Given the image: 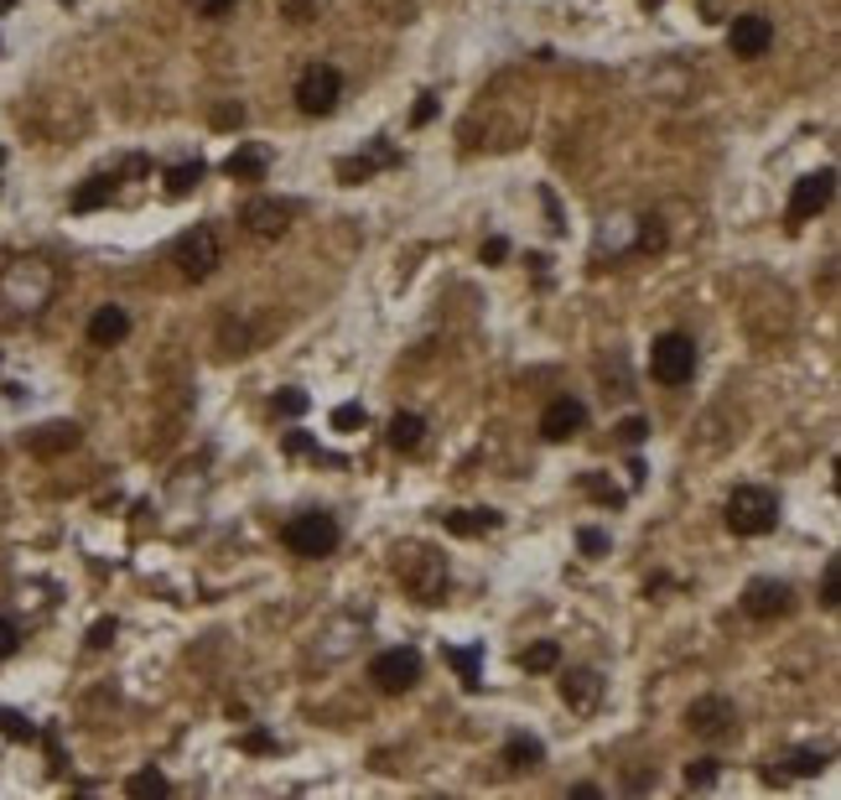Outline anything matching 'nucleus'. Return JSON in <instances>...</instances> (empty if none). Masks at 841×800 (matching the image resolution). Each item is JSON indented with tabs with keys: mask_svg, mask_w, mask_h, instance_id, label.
<instances>
[{
	"mask_svg": "<svg viewBox=\"0 0 841 800\" xmlns=\"http://www.w3.org/2000/svg\"><path fill=\"white\" fill-rule=\"evenodd\" d=\"M774 525H779V499H774V489H764V484H743V489H732L727 495V530L732 536H769Z\"/></svg>",
	"mask_w": 841,
	"mask_h": 800,
	"instance_id": "obj_1",
	"label": "nucleus"
},
{
	"mask_svg": "<svg viewBox=\"0 0 841 800\" xmlns=\"http://www.w3.org/2000/svg\"><path fill=\"white\" fill-rule=\"evenodd\" d=\"M338 520L327 515V510H306V515H291L286 520V530H280V541L291 557H302V562H317V557H332L338 551Z\"/></svg>",
	"mask_w": 841,
	"mask_h": 800,
	"instance_id": "obj_2",
	"label": "nucleus"
},
{
	"mask_svg": "<svg viewBox=\"0 0 841 800\" xmlns=\"http://www.w3.org/2000/svg\"><path fill=\"white\" fill-rule=\"evenodd\" d=\"M396 577L411 592H416L421 603H442V592H447V562L437 557V551H421V546H405V551H396Z\"/></svg>",
	"mask_w": 841,
	"mask_h": 800,
	"instance_id": "obj_3",
	"label": "nucleus"
},
{
	"mask_svg": "<svg viewBox=\"0 0 841 800\" xmlns=\"http://www.w3.org/2000/svg\"><path fill=\"white\" fill-rule=\"evenodd\" d=\"M650 375L660 385H691V375H696V343L686 333H660L650 343Z\"/></svg>",
	"mask_w": 841,
	"mask_h": 800,
	"instance_id": "obj_4",
	"label": "nucleus"
},
{
	"mask_svg": "<svg viewBox=\"0 0 841 800\" xmlns=\"http://www.w3.org/2000/svg\"><path fill=\"white\" fill-rule=\"evenodd\" d=\"M338 99H343V73L332 68V63L302 68V78H297V110H302V115H312V120L332 115Z\"/></svg>",
	"mask_w": 841,
	"mask_h": 800,
	"instance_id": "obj_5",
	"label": "nucleus"
},
{
	"mask_svg": "<svg viewBox=\"0 0 841 800\" xmlns=\"http://www.w3.org/2000/svg\"><path fill=\"white\" fill-rule=\"evenodd\" d=\"M172 260H177V271H183L187 282H209L213 271H218V260H224V245H218V235H213L209 224H198V229H187L172 245Z\"/></svg>",
	"mask_w": 841,
	"mask_h": 800,
	"instance_id": "obj_6",
	"label": "nucleus"
},
{
	"mask_svg": "<svg viewBox=\"0 0 841 800\" xmlns=\"http://www.w3.org/2000/svg\"><path fill=\"white\" fill-rule=\"evenodd\" d=\"M369 682L385 691V697H400V691H411L421 682V655L411 645H400V650H385V655L369 660Z\"/></svg>",
	"mask_w": 841,
	"mask_h": 800,
	"instance_id": "obj_7",
	"label": "nucleus"
},
{
	"mask_svg": "<svg viewBox=\"0 0 841 800\" xmlns=\"http://www.w3.org/2000/svg\"><path fill=\"white\" fill-rule=\"evenodd\" d=\"M831 192H837V172L831 166H820V172H805L800 183H794L790 192V229H800V224H811L826 203H831Z\"/></svg>",
	"mask_w": 841,
	"mask_h": 800,
	"instance_id": "obj_8",
	"label": "nucleus"
},
{
	"mask_svg": "<svg viewBox=\"0 0 841 800\" xmlns=\"http://www.w3.org/2000/svg\"><path fill=\"white\" fill-rule=\"evenodd\" d=\"M794 609V588L790 583H779V577H753L743 588V613L748 618H758V624H769V618H784Z\"/></svg>",
	"mask_w": 841,
	"mask_h": 800,
	"instance_id": "obj_9",
	"label": "nucleus"
},
{
	"mask_svg": "<svg viewBox=\"0 0 841 800\" xmlns=\"http://www.w3.org/2000/svg\"><path fill=\"white\" fill-rule=\"evenodd\" d=\"M686 728L706 738V743H717L727 733L738 728V707L727 702V697H696V702L686 707Z\"/></svg>",
	"mask_w": 841,
	"mask_h": 800,
	"instance_id": "obj_10",
	"label": "nucleus"
},
{
	"mask_svg": "<svg viewBox=\"0 0 841 800\" xmlns=\"http://www.w3.org/2000/svg\"><path fill=\"white\" fill-rule=\"evenodd\" d=\"M727 48H732V58H764V52L774 48V22L769 16H758V11H748V16H732V26H727Z\"/></svg>",
	"mask_w": 841,
	"mask_h": 800,
	"instance_id": "obj_11",
	"label": "nucleus"
},
{
	"mask_svg": "<svg viewBox=\"0 0 841 800\" xmlns=\"http://www.w3.org/2000/svg\"><path fill=\"white\" fill-rule=\"evenodd\" d=\"M582 426H587V405L577 396H556L540 411V437L545 442H572Z\"/></svg>",
	"mask_w": 841,
	"mask_h": 800,
	"instance_id": "obj_12",
	"label": "nucleus"
},
{
	"mask_svg": "<svg viewBox=\"0 0 841 800\" xmlns=\"http://www.w3.org/2000/svg\"><path fill=\"white\" fill-rule=\"evenodd\" d=\"M291 213L297 209H291L286 198H250V203H244V224H250V235L276 239V235H286Z\"/></svg>",
	"mask_w": 841,
	"mask_h": 800,
	"instance_id": "obj_13",
	"label": "nucleus"
},
{
	"mask_svg": "<svg viewBox=\"0 0 841 800\" xmlns=\"http://www.w3.org/2000/svg\"><path fill=\"white\" fill-rule=\"evenodd\" d=\"M603 697V676L598 671H566L561 676V702L572 707V712H592Z\"/></svg>",
	"mask_w": 841,
	"mask_h": 800,
	"instance_id": "obj_14",
	"label": "nucleus"
},
{
	"mask_svg": "<svg viewBox=\"0 0 841 800\" xmlns=\"http://www.w3.org/2000/svg\"><path fill=\"white\" fill-rule=\"evenodd\" d=\"M125 333H130L125 307H99V312L89 317V343L93 349H115V343H125Z\"/></svg>",
	"mask_w": 841,
	"mask_h": 800,
	"instance_id": "obj_15",
	"label": "nucleus"
},
{
	"mask_svg": "<svg viewBox=\"0 0 841 800\" xmlns=\"http://www.w3.org/2000/svg\"><path fill=\"white\" fill-rule=\"evenodd\" d=\"M265 166H271V151H265V146H239L229 162H224V172H229L234 183H260Z\"/></svg>",
	"mask_w": 841,
	"mask_h": 800,
	"instance_id": "obj_16",
	"label": "nucleus"
},
{
	"mask_svg": "<svg viewBox=\"0 0 841 800\" xmlns=\"http://www.w3.org/2000/svg\"><path fill=\"white\" fill-rule=\"evenodd\" d=\"M442 525L452 536H484V530H499L504 515L499 510H452V515H442Z\"/></svg>",
	"mask_w": 841,
	"mask_h": 800,
	"instance_id": "obj_17",
	"label": "nucleus"
},
{
	"mask_svg": "<svg viewBox=\"0 0 841 800\" xmlns=\"http://www.w3.org/2000/svg\"><path fill=\"white\" fill-rule=\"evenodd\" d=\"M68 448H78V426L73 422H52L32 437V452H37V458H52V452H68Z\"/></svg>",
	"mask_w": 841,
	"mask_h": 800,
	"instance_id": "obj_18",
	"label": "nucleus"
},
{
	"mask_svg": "<svg viewBox=\"0 0 841 800\" xmlns=\"http://www.w3.org/2000/svg\"><path fill=\"white\" fill-rule=\"evenodd\" d=\"M447 665L457 671V682L467 686V691H478L484 686V645H473V650H442Z\"/></svg>",
	"mask_w": 841,
	"mask_h": 800,
	"instance_id": "obj_19",
	"label": "nucleus"
},
{
	"mask_svg": "<svg viewBox=\"0 0 841 800\" xmlns=\"http://www.w3.org/2000/svg\"><path fill=\"white\" fill-rule=\"evenodd\" d=\"M421 442H426V422H421L416 411H396V422H390V448L416 452Z\"/></svg>",
	"mask_w": 841,
	"mask_h": 800,
	"instance_id": "obj_20",
	"label": "nucleus"
},
{
	"mask_svg": "<svg viewBox=\"0 0 841 800\" xmlns=\"http://www.w3.org/2000/svg\"><path fill=\"white\" fill-rule=\"evenodd\" d=\"M540 759H545L540 738H525V733H514L510 743H504V764H510V770H540Z\"/></svg>",
	"mask_w": 841,
	"mask_h": 800,
	"instance_id": "obj_21",
	"label": "nucleus"
},
{
	"mask_svg": "<svg viewBox=\"0 0 841 800\" xmlns=\"http://www.w3.org/2000/svg\"><path fill=\"white\" fill-rule=\"evenodd\" d=\"M125 796H136V800H166L172 796V779L162 775V770H140V775H130L125 779Z\"/></svg>",
	"mask_w": 841,
	"mask_h": 800,
	"instance_id": "obj_22",
	"label": "nucleus"
},
{
	"mask_svg": "<svg viewBox=\"0 0 841 800\" xmlns=\"http://www.w3.org/2000/svg\"><path fill=\"white\" fill-rule=\"evenodd\" d=\"M110 198H115V177H89L84 188L73 192V213H89L99 203H110Z\"/></svg>",
	"mask_w": 841,
	"mask_h": 800,
	"instance_id": "obj_23",
	"label": "nucleus"
},
{
	"mask_svg": "<svg viewBox=\"0 0 841 800\" xmlns=\"http://www.w3.org/2000/svg\"><path fill=\"white\" fill-rule=\"evenodd\" d=\"M519 665H525V671H556L561 665V645L556 639H540V645H530V650H519Z\"/></svg>",
	"mask_w": 841,
	"mask_h": 800,
	"instance_id": "obj_24",
	"label": "nucleus"
},
{
	"mask_svg": "<svg viewBox=\"0 0 841 800\" xmlns=\"http://www.w3.org/2000/svg\"><path fill=\"white\" fill-rule=\"evenodd\" d=\"M198 183H203V162H187V166H172V172H166V192H172V198H187Z\"/></svg>",
	"mask_w": 841,
	"mask_h": 800,
	"instance_id": "obj_25",
	"label": "nucleus"
},
{
	"mask_svg": "<svg viewBox=\"0 0 841 800\" xmlns=\"http://www.w3.org/2000/svg\"><path fill=\"white\" fill-rule=\"evenodd\" d=\"M837 603H841V562L831 557L826 572H820V609H837Z\"/></svg>",
	"mask_w": 841,
	"mask_h": 800,
	"instance_id": "obj_26",
	"label": "nucleus"
},
{
	"mask_svg": "<svg viewBox=\"0 0 841 800\" xmlns=\"http://www.w3.org/2000/svg\"><path fill=\"white\" fill-rule=\"evenodd\" d=\"M826 759H831L826 749H794L790 753V775H820V770H826Z\"/></svg>",
	"mask_w": 841,
	"mask_h": 800,
	"instance_id": "obj_27",
	"label": "nucleus"
},
{
	"mask_svg": "<svg viewBox=\"0 0 841 800\" xmlns=\"http://www.w3.org/2000/svg\"><path fill=\"white\" fill-rule=\"evenodd\" d=\"M717 775H723V764H717V759H696V764H686V785H691V790L717 785Z\"/></svg>",
	"mask_w": 841,
	"mask_h": 800,
	"instance_id": "obj_28",
	"label": "nucleus"
},
{
	"mask_svg": "<svg viewBox=\"0 0 841 800\" xmlns=\"http://www.w3.org/2000/svg\"><path fill=\"white\" fill-rule=\"evenodd\" d=\"M306 405H312V400H306V390H276V400H271V411H276V416H302Z\"/></svg>",
	"mask_w": 841,
	"mask_h": 800,
	"instance_id": "obj_29",
	"label": "nucleus"
},
{
	"mask_svg": "<svg viewBox=\"0 0 841 800\" xmlns=\"http://www.w3.org/2000/svg\"><path fill=\"white\" fill-rule=\"evenodd\" d=\"M0 733H5V738H16V743H32V738H37V728L26 723L22 712H0Z\"/></svg>",
	"mask_w": 841,
	"mask_h": 800,
	"instance_id": "obj_30",
	"label": "nucleus"
},
{
	"mask_svg": "<svg viewBox=\"0 0 841 800\" xmlns=\"http://www.w3.org/2000/svg\"><path fill=\"white\" fill-rule=\"evenodd\" d=\"M16 650H22V629H16V624L0 613V660H11Z\"/></svg>",
	"mask_w": 841,
	"mask_h": 800,
	"instance_id": "obj_31",
	"label": "nucleus"
},
{
	"mask_svg": "<svg viewBox=\"0 0 841 800\" xmlns=\"http://www.w3.org/2000/svg\"><path fill=\"white\" fill-rule=\"evenodd\" d=\"M618 437H624L629 448H639V442L650 437V422H644V416H624V422H618Z\"/></svg>",
	"mask_w": 841,
	"mask_h": 800,
	"instance_id": "obj_32",
	"label": "nucleus"
},
{
	"mask_svg": "<svg viewBox=\"0 0 841 800\" xmlns=\"http://www.w3.org/2000/svg\"><path fill=\"white\" fill-rule=\"evenodd\" d=\"M332 426H338V432H353V426H364V405H338V411H332Z\"/></svg>",
	"mask_w": 841,
	"mask_h": 800,
	"instance_id": "obj_33",
	"label": "nucleus"
},
{
	"mask_svg": "<svg viewBox=\"0 0 841 800\" xmlns=\"http://www.w3.org/2000/svg\"><path fill=\"white\" fill-rule=\"evenodd\" d=\"M280 11H286L291 22H312V16H317V0H280Z\"/></svg>",
	"mask_w": 841,
	"mask_h": 800,
	"instance_id": "obj_34",
	"label": "nucleus"
},
{
	"mask_svg": "<svg viewBox=\"0 0 841 800\" xmlns=\"http://www.w3.org/2000/svg\"><path fill=\"white\" fill-rule=\"evenodd\" d=\"M510 255V239L504 235H493V239H484V265H499V260Z\"/></svg>",
	"mask_w": 841,
	"mask_h": 800,
	"instance_id": "obj_35",
	"label": "nucleus"
},
{
	"mask_svg": "<svg viewBox=\"0 0 841 800\" xmlns=\"http://www.w3.org/2000/svg\"><path fill=\"white\" fill-rule=\"evenodd\" d=\"M110 639H115V618H99V624L89 629V645H93V650H104Z\"/></svg>",
	"mask_w": 841,
	"mask_h": 800,
	"instance_id": "obj_36",
	"label": "nucleus"
},
{
	"mask_svg": "<svg viewBox=\"0 0 841 800\" xmlns=\"http://www.w3.org/2000/svg\"><path fill=\"white\" fill-rule=\"evenodd\" d=\"M192 11H198V16H229L234 0H192Z\"/></svg>",
	"mask_w": 841,
	"mask_h": 800,
	"instance_id": "obj_37",
	"label": "nucleus"
},
{
	"mask_svg": "<svg viewBox=\"0 0 841 800\" xmlns=\"http://www.w3.org/2000/svg\"><path fill=\"white\" fill-rule=\"evenodd\" d=\"M639 245H644V250H660V245H665V235H660V218H644V235H639Z\"/></svg>",
	"mask_w": 841,
	"mask_h": 800,
	"instance_id": "obj_38",
	"label": "nucleus"
},
{
	"mask_svg": "<svg viewBox=\"0 0 841 800\" xmlns=\"http://www.w3.org/2000/svg\"><path fill=\"white\" fill-rule=\"evenodd\" d=\"M577 541H582V551H587V557H598V551H607V536H603V530H582Z\"/></svg>",
	"mask_w": 841,
	"mask_h": 800,
	"instance_id": "obj_39",
	"label": "nucleus"
},
{
	"mask_svg": "<svg viewBox=\"0 0 841 800\" xmlns=\"http://www.w3.org/2000/svg\"><path fill=\"white\" fill-rule=\"evenodd\" d=\"M239 120H244V110H239V104H224V110L213 115V125H218V130H229V125H239Z\"/></svg>",
	"mask_w": 841,
	"mask_h": 800,
	"instance_id": "obj_40",
	"label": "nucleus"
},
{
	"mask_svg": "<svg viewBox=\"0 0 841 800\" xmlns=\"http://www.w3.org/2000/svg\"><path fill=\"white\" fill-rule=\"evenodd\" d=\"M286 448H291V452H317V442H312V437H302V432H291V437H286ZM317 458H323V452H317Z\"/></svg>",
	"mask_w": 841,
	"mask_h": 800,
	"instance_id": "obj_41",
	"label": "nucleus"
},
{
	"mask_svg": "<svg viewBox=\"0 0 841 800\" xmlns=\"http://www.w3.org/2000/svg\"><path fill=\"white\" fill-rule=\"evenodd\" d=\"M431 115H437V99H431V95H421V104H416V115H411V120H416V125H426Z\"/></svg>",
	"mask_w": 841,
	"mask_h": 800,
	"instance_id": "obj_42",
	"label": "nucleus"
},
{
	"mask_svg": "<svg viewBox=\"0 0 841 800\" xmlns=\"http://www.w3.org/2000/svg\"><path fill=\"white\" fill-rule=\"evenodd\" d=\"M598 796H603L598 785H577V790H572V800H598Z\"/></svg>",
	"mask_w": 841,
	"mask_h": 800,
	"instance_id": "obj_43",
	"label": "nucleus"
},
{
	"mask_svg": "<svg viewBox=\"0 0 841 800\" xmlns=\"http://www.w3.org/2000/svg\"><path fill=\"white\" fill-rule=\"evenodd\" d=\"M5 5H11V0H0V11H5Z\"/></svg>",
	"mask_w": 841,
	"mask_h": 800,
	"instance_id": "obj_44",
	"label": "nucleus"
},
{
	"mask_svg": "<svg viewBox=\"0 0 841 800\" xmlns=\"http://www.w3.org/2000/svg\"><path fill=\"white\" fill-rule=\"evenodd\" d=\"M0 162H5V151H0Z\"/></svg>",
	"mask_w": 841,
	"mask_h": 800,
	"instance_id": "obj_45",
	"label": "nucleus"
}]
</instances>
